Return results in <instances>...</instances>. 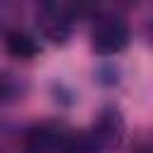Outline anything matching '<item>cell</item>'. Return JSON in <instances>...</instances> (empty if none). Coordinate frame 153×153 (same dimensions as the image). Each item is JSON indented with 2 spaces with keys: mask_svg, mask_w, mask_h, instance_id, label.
I'll return each mask as SVG.
<instances>
[{
  "mask_svg": "<svg viewBox=\"0 0 153 153\" xmlns=\"http://www.w3.org/2000/svg\"><path fill=\"white\" fill-rule=\"evenodd\" d=\"M127 43V29L120 22H105L93 31V45L100 53H115Z\"/></svg>",
  "mask_w": 153,
  "mask_h": 153,
  "instance_id": "1",
  "label": "cell"
},
{
  "mask_svg": "<svg viewBox=\"0 0 153 153\" xmlns=\"http://www.w3.org/2000/svg\"><path fill=\"white\" fill-rule=\"evenodd\" d=\"M7 50L14 55V57H24V60H29V57H33L36 55V43H33V38L31 36H26V33H10L7 36Z\"/></svg>",
  "mask_w": 153,
  "mask_h": 153,
  "instance_id": "2",
  "label": "cell"
}]
</instances>
